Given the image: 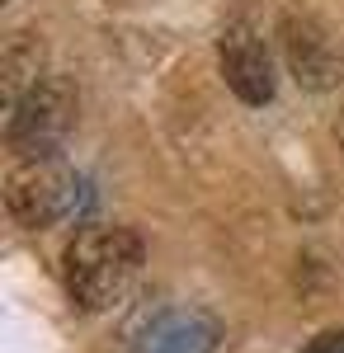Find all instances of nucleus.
Listing matches in <instances>:
<instances>
[{"label":"nucleus","mask_w":344,"mask_h":353,"mask_svg":"<svg viewBox=\"0 0 344 353\" xmlns=\"http://www.w3.org/2000/svg\"><path fill=\"white\" fill-rule=\"evenodd\" d=\"M142 269V241L128 226H80L66 245V292L80 311H108Z\"/></svg>","instance_id":"nucleus-1"},{"label":"nucleus","mask_w":344,"mask_h":353,"mask_svg":"<svg viewBox=\"0 0 344 353\" xmlns=\"http://www.w3.org/2000/svg\"><path fill=\"white\" fill-rule=\"evenodd\" d=\"M80 189H85L80 174L66 170L57 156H24L5 179V208H10V217L19 226L43 231V226L76 217Z\"/></svg>","instance_id":"nucleus-2"},{"label":"nucleus","mask_w":344,"mask_h":353,"mask_svg":"<svg viewBox=\"0 0 344 353\" xmlns=\"http://www.w3.org/2000/svg\"><path fill=\"white\" fill-rule=\"evenodd\" d=\"M71 128H76V90L61 76H48L10 109L5 141L19 156H57Z\"/></svg>","instance_id":"nucleus-3"},{"label":"nucleus","mask_w":344,"mask_h":353,"mask_svg":"<svg viewBox=\"0 0 344 353\" xmlns=\"http://www.w3.org/2000/svg\"><path fill=\"white\" fill-rule=\"evenodd\" d=\"M217 61H222V76L240 104H269L274 99V61H269L265 38L250 24H231L222 33Z\"/></svg>","instance_id":"nucleus-4"},{"label":"nucleus","mask_w":344,"mask_h":353,"mask_svg":"<svg viewBox=\"0 0 344 353\" xmlns=\"http://www.w3.org/2000/svg\"><path fill=\"white\" fill-rule=\"evenodd\" d=\"M283 48H288V66L292 76L307 90H330L344 76V61L330 43V33L316 19H288L283 24Z\"/></svg>","instance_id":"nucleus-5"},{"label":"nucleus","mask_w":344,"mask_h":353,"mask_svg":"<svg viewBox=\"0 0 344 353\" xmlns=\"http://www.w3.org/2000/svg\"><path fill=\"white\" fill-rule=\"evenodd\" d=\"M212 349H217V321L203 311H160L133 344V353H212Z\"/></svg>","instance_id":"nucleus-6"},{"label":"nucleus","mask_w":344,"mask_h":353,"mask_svg":"<svg viewBox=\"0 0 344 353\" xmlns=\"http://www.w3.org/2000/svg\"><path fill=\"white\" fill-rule=\"evenodd\" d=\"M0 76H5V104L15 109L19 99H24L33 85L43 81V43L33 38V33H19V38H10V48L0 57Z\"/></svg>","instance_id":"nucleus-7"},{"label":"nucleus","mask_w":344,"mask_h":353,"mask_svg":"<svg viewBox=\"0 0 344 353\" xmlns=\"http://www.w3.org/2000/svg\"><path fill=\"white\" fill-rule=\"evenodd\" d=\"M302 353H344V330H321L316 339H307Z\"/></svg>","instance_id":"nucleus-8"},{"label":"nucleus","mask_w":344,"mask_h":353,"mask_svg":"<svg viewBox=\"0 0 344 353\" xmlns=\"http://www.w3.org/2000/svg\"><path fill=\"white\" fill-rule=\"evenodd\" d=\"M335 137H340V146H344V118H340V128H335Z\"/></svg>","instance_id":"nucleus-9"}]
</instances>
